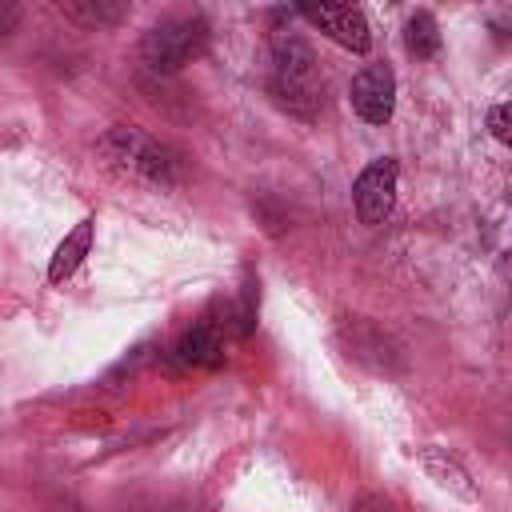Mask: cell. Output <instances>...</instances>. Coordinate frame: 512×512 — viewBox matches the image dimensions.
Masks as SVG:
<instances>
[{
    "mask_svg": "<svg viewBox=\"0 0 512 512\" xmlns=\"http://www.w3.org/2000/svg\"><path fill=\"white\" fill-rule=\"evenodd\" d=\"M488 128H492V136L504 144L508 140V104H496L492 112H488Z\"/></svg>",
    "mask_w": 512,
    "mask_h": 512,
    "instance_id": "cell-14",
    "label": "cell"
},
{
    "mask_svg": "<svg viewBox=\"0 0 512 512\" xmlns=\"http://www.w3.org/2000/svg\"><path fill=\"white\" fill-rule=\"evenodd\" d=\"M396 180H400V164L392 160V156H380V160H372L360 176H356V184H352V204H356V216H360V224H384L388 216H392V208H396Z\"/></svg>",
    "mask_w": 512,
    "mask_h": 512,
    "instance_id": "cell-4",
    "label": "cell"
},
{
    "mask_svg": "<svg viewBox=\"0 0 512 512\" xmlns=\"http://www.w3.org/2000/svg\"><path fill=\"white\" fill-rule=\"evenodd\" d=\"M348 100H352V108H356L360 120H368V124H388L392 112H396V72H392L388 64H364V68L352 76Z\"/></svg>",
    "mask_w": 512,
    "mask_h": 512,
    "instance_id": "cell-6",
    "label": "cell"
},
{
    "mask_svg": "<svg viewBox=\"0 0 512 512\" xmlns=\"http://www.w3.org/2000/svg\"><path fill=\"white\" fill-rule=\"evenodd\" d=\"M20 24V8L16 4H0V36H8Z\"/></svg>",
    "mask_w": 512,
    "mask_h": 512,
    "instance_id": "cell-15",
    "label": "cell"
},
{
    "mask_svg": "<svg viewBox=\"0 0 512 512\" xmlns=\"http://www.w3.org/2000/svg\"><path fill=\"white\" fill-rule=\"evenodd\" d=\"M404 44H408V52L416 60H432L440 52V24H436V16L428 8L408 12V20H404Z\"/></svg>",
    "mask_w": 512,
    "mask_h": 512,
    "instance_id": "cell-9",
    "label": "cell"
},
{
    "mask_svg": "<svg viewBox=\"0 0 512 512\" xmlns=\"http://www.w3.org/2000/svg\"><path fill=\"white\" fill-rule=\"evenodd\" d=\"M64 16L88 24V28H104V24H120L128 16V4H108V0H72V4H60Z\"/></svg>",
    "mask_w": 512,
    "mask_h": 512,
    "instance_id": "cell-11",
    "label": "cell"
},
{
    "mask_svg": "<svg viewBox=\"0 0 512 512\" xmlns=\"http://www.w3.org/2000/svg\"><path fill=\"white\" fill-rule=\"evenodd\" d=\"M352 512H396V508H392V500H388V496L368 492V496H360V500L352 504Z\"/></svg>",
    "mask_w": 512,
    "mask_h": 512,
    "instance_id": "cell-13",
    "label": "cell"
},
{
    "mask_svg": "<svg viewBox=\"0 0 512 512\" xmlns=\"http://www.w3.org/2000/svg\"><path fill=\"white\" fill-rule=\"evenodd\" d=\"M56 512H80V508H76V504H68V508H56Z\"/></svg>",
    "mask_w": 512,
    "mask_h": 512,
    "instance_id": "cell-16",
    "label": "cell"
},
{
    "mask_svg": "<svg viewBox=\"0 0 512 512\" xmlns=\"http://www.w3.org/2000/svg\"><path fill=\"white\" fill-rule=\"evenodd\" d=\"M320 88L324 84H320V64H316L312 44L296 32H276V40H272V92H276V100L288 112L312 120L320 112Z\"/></svg>",
    "mask_w": 512,
    "mask_h": 512,
    "instance_id": "cell-1",
    "label": "cell"
},
{
    "mask_svg": "<svg viewBox=\"0 0 512 512\" xmlns=\"http://www.w3.org/2000/svg\"><path fill=\"white\" fill-rule=\"evenodd\" d=\"M172 356H176V364H184V368H204V372L224 368L228 352H224V332H220V324H212V320L192 324V328L176 340Z\"/></svg>",
    "mask_w": 512,
    "mask_h": 512,
    "instance_id": "cell-7",
    "label": "cell"
},
{
    "mask_svg": "<svg viewBox=\"0 0 512 512\" xmlns=\"http://www.w3.org/2000/svg\"><path fill=\"white\" fill-rule=\"evenodd\" d=\"M296 16H304L308 24H316L328 40H336L348 52H368L372 48L368 16L356 4H300Z\"/></svg>",
    "mask_w": 512,
    "mask_h": 512,
    "instance_id": "cell-5",
    "label": "cell"
},
{
    "mask_svg": "<svg viewBox=\"0 0 512 512\" xmlns=\"http://www.w3.org/2000/svg\"><path fill=\"white\" fill-rule=\"evenodd\" d=\"M420 460H424L428 476H432L440 488H448V492H456V496H464V500H476V488H472L468 472H464L452 456H444L440 448H424V452H420Z\"/></svg>",
    "mask_w": 512,
    "mask_h": 512,
    "instance_id": "cell-10",
    "label": "cell"
},
{
    "mask_svg": "<svg viewBox=\"0 0 512 512\" xmlns=\"http://www.w3.org/2000/svg\"><path fill=\"white\" fill-rule=\"evenodd\" d=\"M100 152L124 176H136V180H148V184H160V188H168V184H176L184 176V156L172 144L132 128V124H116L100 140Z\"/></svg>",
    "mask_w": 512,
    "mask_h": 512,
    "instance_id": "cell-2",
    "label": "cell"
},
{
    "mask_svg": "<svg viewBox=\"0 0 512 512\" xmlns=\"http://www.w3.org/2000/svg\"><path fill=\"white\" fill-rule=\"evenodd\" d=\"M256 308H260V292H256V280H252V272H244V288H240V304H236V312H232V328H236V336H252V328H256Z\"/></svg>",
    "mask_w": 512,
    "mask_h": 512,
    "instance_id": "cell-12",
    "label": "cell"
},
{
    "mask_svg": "<svg viewBox=\"0 0 512 512\" xmlns=\"http://www.w3.org/2000/svg\"><path fill=\"white\" fill-rule=\"evenodd\" d=\"M204 40H208V20L200 12H176L144 32L140 60L152 72H180L184 64H192L200 56Z\"/></svg>",
    "mask_w": 512,
    "mask_h": 512,
    "instance_id": "cell-3",
    "label": "cell"
},
{
    "mask_svg": "<svg viewBox=\"0 0 512 512\" xmlns=\"http://www.w3.org/2000/svg\"><path fill=\"white\" fill-rule=\"evenodd\" d=\"M92 232H96V224H92V220H80V224L56 244L52 264H48V280H52V284H64V280L84 264V256L92 252Z\"/></svg>",
    "mask_w": 512,
    "mask_h": 512,
    "instance_id": "cell-8",
    "label": "cell"
}]
</instances>
